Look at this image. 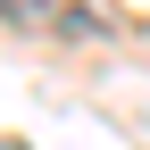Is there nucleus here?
<instances>
[{
    "label": "nucleus",
    "instance_id": "obj_1",
    "mask_svg": "<svg viewBox=\"0 0 150 150\" xmlns=\"http://www.w3.org/2000/svg\"><path fill=\"white\" fill-rule=\"evenodd\" d=\"M0 150H33V142H0Z\"/></svg>",
    "mask_w": 150,
    "mask_h": 150
}]
</instances>
